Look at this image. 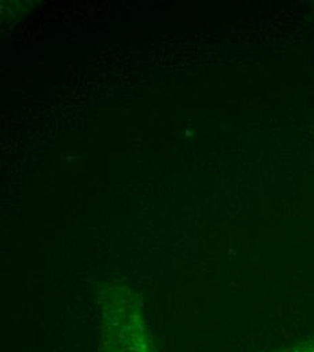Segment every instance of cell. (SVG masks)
I'll return each mask as SVG.
<instances>
[{
	"label": "cell",
	"instance_id": "cell-2",
	"mask_svg": "<svg viewBox=\"0 0 314 352\" xmlns=\"http://www.w3.org/2000/svg\"><path fill=\"white\" fill-rule=\"evenodd\" d=\"M276 352H314V332L300 342Z\"/></svg>",
	"mask_w": 314,
	"mask_h": 352
},
{
	"label": "cell",
	"instance_id": "cell-1",
	"mask_svg": "<svg viewBox=\"0 0 314 352\" xmlns=\"http://www.w3.org/2000/svg\"><path fill=\"white\" fill-rule=\"evenodd\" d=\"M99 300L103 318L99 352H153L142 308L133 292L125 286H110Z\"/></svg>",
	"mask_w": 314,
	"mask_h": 352
}]
</instances>
